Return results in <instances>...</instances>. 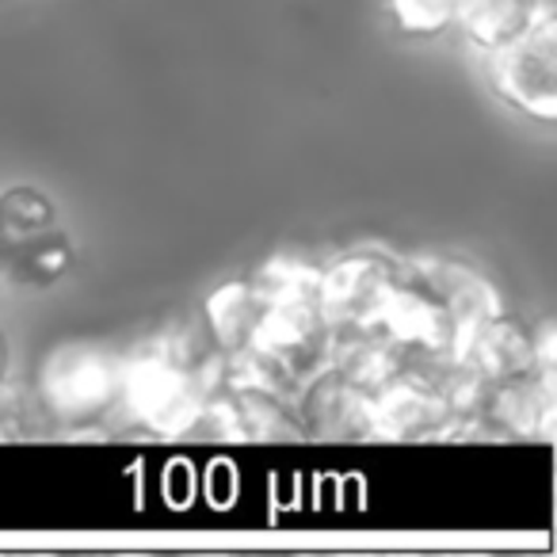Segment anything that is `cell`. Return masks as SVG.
<instances>
[{
    "mask_svg": "<svg viewBox=\"0 0 557 557\" xmlns=\"http://www.w3.org/2000/svg\"><path fill=\"white\" fill-rule=\"evenodd\" d=\"M131 412L161 435H184L199 424L202 417V382L195 371L169 356V351H149L138 356L131 367H123L119 379Z\"/></svg>",
    "mask_w": 557,
    "mask_h": 557,
    "instance_id": "obj_1",
    "label": "cell"
},
{
    "mask_svg": "<svg viewBox=\"0 0 557 557\" xmlns=\"http://www.w3.org/2000/svg\"><path fill=\"white\" fill-rule=\"evenodd\" d=\"M557 20L542 12L519 39L493 50V77L511 103L539 119L557 115Z\"/></svg>",
    "mask_w": 557,
    "mask_h": 557,
    "instance_id": "obj_2",
    "label": "cell"
},
{
    "mask_svg": "<svg viewBox=\"0 0 557 557\" xmlns=\"http://www.w3.org/2000/svg\"><path fill=\"white\" fill-rule=\"evenodd\" d=\"M394 283L397 271L371 252H356L321 271L318 306L329 329H371Z\"/></svg>",
    "mask_w": 557,
    "mask_h": 557,
    "instance_id": "obj_3",
    "label": "cell"
},
{
    "mask_svg": "<svg viewBox=\"0 0 557 557\" xmlns=\"http://www.w3.org/2000/svg\"><path fill=\"white\" fill-rule=\"evenodd\" d=\"M119 379H123V367L108 351L88 348V344H65L50 356L42 371V394L65 417H88L119 394Z\"/></svg>",
    "mask_w": 557,
    "mask_h": 557,
    "instance_id": "obj_4",
    "label": "cell"
},
{
    "mask_svg": "<svg viewBox=\"0 0 557 557\" xmlns=\"http://www.w3.org/2000/svg\"><path fill=\"white\" fill-rule=\"evenodd\" d=\"M549 9H554V0H458L455 20H462L466 35L478 47L500 50Z\"/></svg>",
    "mask_w": 557,
    "mask_h": 557,
    "instance_id": "obj_5",
    "label": "cell"
},
{
    "mask_svg": "<svg viewBox=\"0 0 557 557\" xmlns=\"http://www.w3.org/2000/svg\"><path fill=\"white\" fill-rule=\"evenodd\" d=\"M263 313V298L252 283H225L207 298V321L214 341L225 351H240L252 344L256 321Z\"/></svg>",
    "mask_w": 557,
    "mask_h": 557,
    "instance_id": "obj_6",
    "label": "cell"
},
{
    "mask_svg": "<svg viewBox=\"0 0 557 557\" xmlns=\"http://www.w3.org/2000/svg\"><path fill=\"white\" fill-rule=\"evenodd\" d=\"M321 271L310 263L295 260V256H278V260L263 263L260 275L252 278V287L260 290L263 302H283V298H318Z\"/></svg>",
    "mask_w": 557,
    "mask_h": 557,
    "instance_id": "obj_7",
    "label": "cell"
},
{
    "mask_svg": "<svg viewBox=\"0 0 557 557\" xmlns=\"http://www.w3.org/2000/svg\"><path fill=\"white\" fill-rule=\"evenodd\" d=\"M389 9H394L397 24H401L405 32L432 35V32H443V27L455 20L458 0H389Z\"/></svg>",
    "mask_w": 557,
    "mask_h": 557,
    "instance_id": "obj_8",
    "label": "cell"
},
{
    "mask_svg": "<svg viewBox=\"0 0 557 557\" xmlns=\"http://www.w3.org/2000/svg\"><path fill=\"white\" fill-rule=\"evenodd\" d=\"M0 440H4V428H0Z\"/></svg>",
    "mask_w": 557,
    "mask_h": 557,
    "instance_id": "obj_9",
    "label": "cell"
}]
</instances>
